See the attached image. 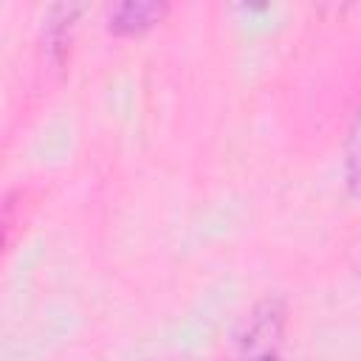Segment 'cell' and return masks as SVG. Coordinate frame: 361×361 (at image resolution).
<instances>
[{
  "mask_svg": "<svg viewBox=\"0 0 361 361\" xmlns=\"http://www.w3.org/2000/svg\"><path fill=\"white\" fill-rule=\"evenodd\" d=\"M166 6L164 3H121L110 14V31L113 34H141L152 23L164 17Z\"/></svg>",
  "mask_w": 361,
  "mask_h": 361,
  "instance_id": "cell-1",
  "label": "cell"
},
{
  "mask_svg": "<svg viewBox=\"0 0 361 361\" xmlns=\"http://www.w3.org/2000/svg\"><path fill=\"white\" fill-rule=\"evenodd\" d=\"M347 186L355 197H361V110L355 116L350 144H347Z\"/></svg>",
  "mask_w": 361,
  "mask_h": 361,
  "instance_id": "cell-2",
  "label": "cell"
},
{
  "mask_svg": "<svg viewBox=\"0 0 361 361\" xmlns=\"http://www.w3.org/2000/svg\"><path fill=\"white\" fill-rule=\"evenodd\" d=\"M254 361H276L274 355H262V358H254Z\"/></svg>",
  "mask_w": 361,
  "mask_h": 361,
  "instance_id": "cell-3",
  "label": "cell"
},
{
  "mask_svg": "<svg viewBox=\"0 0 361 361\" xmlns=\"http://www.w3.org/2000/svg\"><path fill=\"white\" fill-rule=\"evenodd\" d=\"M358 271H361V248H358Z\"/></svg>",
  "mask_w": 361,
  "mask_h": 361,
  "instance_id": "cell-4",
  "label": "cell"
}]
</instances>
